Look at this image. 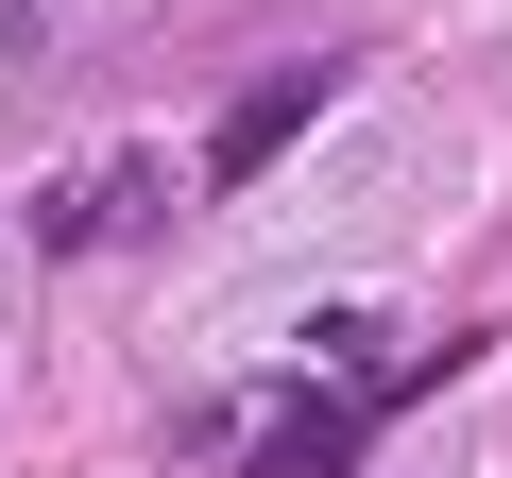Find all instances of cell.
<instances>
[{
	"label": "cell",
	"instance_id": "obj_1",
	"mask_svg": "<svg viewBox=\"0 0 512 478\" xmlns=\"http://www.w3.org/2000/svg\"><path fill=\"white\" fill-rule=\"evenodd\" d=\"M171 205H188V188H171V154H86V171H52V188H35V239H52V257H137Z\"/></svg>",
	"mask_w": 512,
	"mask_h": 478
},
{
	"label": "cell",
	"instance_id": "obj_2",
	"mask_svg": "<svg viewBox=\"0 0 512 478\" xmlns=\"http://www.w3.org/2000/svg\"><path fill=\"white\" fill-rule=\"evenodd\" d=\"M393 393H427V376H359V393H274V427L239 444V478H342V461H359V427H376Z\"/></svg>",
	"mask_w": 512,
	"mask_h": 478
},
{
	"label": "cell",
	"instance_id": "obj_3",
	"mask_svg": "<svg viewBox=\"0 0 512 478\" xmlns=\"http://www.w3.org/2000/svg\"><path fill=\"white\" fill-rule=\"evenodd\" d=\"M325 103H342V69H274V86H239V103H222V137H205V188H256Z\"/></svg>",
	"mask_w": 512,
	"mask_h": 478
}]
</instances>
